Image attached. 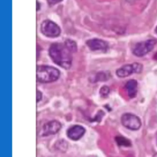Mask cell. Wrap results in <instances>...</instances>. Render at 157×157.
<instances>
[{
    "mask_svg": "<svg viewBox=\"0 0 157 157\" xmlns=\"http://www.w3.org/2000/svg\"><path fill=\"white\" fill-rule=\"evenodd\" d=\"M97 76H98V80H105V79H104V78L107 79V77L104 73H103V74L99 73L97 74Z\"/></svg>",
    "mask_w": 157,
    "mask_h": 157,
    "instance_id": "obj_16",
    "label": "cell"
},
{
    "mask_svg": "<svg viewBox=\"0 0 157 157\" xmlns=\"http://www.w3.org/2000/svg\"><path fill=\"white\" fill-rule=\"evenodd\" d=\"M142 69V64L141 63L136 62L132 64H127L122 66L116 71V74L118 77L123 78L128 77L133 73H140Z\"/></svg>",
    "mask_w": 157,
    "mask_h": 157,
    "instance_id": "obj_5",
    "label": "cell"
},
{
    "mask_svg": "<svg viewBox=\"0 0 157 157\" xmlns=\"http://www.w3.org/2000/svg\"><path fill=\"white\" fill-rule=\"evenodd\" d=\"M152 157H157V153H155Z\"/></svg>",
    "mask_w": 157,
    "mask_h": 157,
    "instance_id": "obj_19",
    "label": "cell"
},
{
    "mask_svg": "<svg viewBox=\"0 0 157 157\" xmlns=\"http://www.w3.org/2000/svg\"><path fill=\"white\" fill-rule=\"evenodd\" d=\"M40 31L48 37H57L61 34L59 26L55 22L50 20L43 21L40 25Z\"/></svg>",
    "mask_w": 157,
    "mask_h": 157,
    "instance_id": "obj_3",
    "label": "cell"
},
{
    "mask_svg": "<svg viewBox=\"0 0 157 157\" xmlns=\"http://www.w3.org/2000/svg\"><path fill=\"white\" fill-rule=\"evenodd\" d=\"M153 58L155 60H156V61H157V52L155 53V54L153 55Z\"/></svg>",
    "mask_w": 157,
    "mask_h": 157,
    "instance_id": "obj_17",
    "label": "cell"
},
{
    "mask_svg": "<svg viewBox=\"0 0 157 157\" xmlns=\"http://www.w3.org/2000/svg\"><path fill=\"white\" fill-rule=\"evenodd\" d=\"M48 53L52 60L58 66L65 69L71 67L72 61V53L64 44L57 42L52 44L49 47Z\"/></svg>",
    "mask_w": 157,
    "mask_h": 157,
    "instance_id": "obj_1",
    "label": "cell"
},
{
    "mask_svg": "<svg viewBox=\"0 0 157 157\" xmlns=\"http://www.w3.org/2000/svg\"><path fill=\"white\" fill-rule=\"evenodd\" d=\"M63 0H47V2L49 5L53 6V5H55L56 4L61 2Z\"/></svg>",
    "mask_w": 157,
    "mask_h": 157,
    "instance_id": "obj_15",
    "label": "cell"
},
{
    "mask_svg": "<svg viewBox=\"0 0 157 157\" xmlns=\"http://www.w3.org/2000/svg\"><path fill=\"white\" fill-rule=\"evenodd\" d=\"M85 129L81 125L75 124L70 127L66 132L67 136L72 140H78L85 133Z\"/></svg>",
    "mask_w": 157,
    "mask_h": 157,
    "instance_id": "obj_9",
    "label": "cell"
},
{
    "mask_svg": "<svg viewBox=\"0 0 157 157\" xmlns=\"http://www.w3.org/2000/svg\"><path fill=\"white\" fill-rule=\"evenodd\" d=\"M55 147L58 150H59L61 152H65L66 151V150L67 149L68 144L65 140L61 139V140H58L56 142Z\"/></svg>",
    "mask_w": 157,
    "mask_h": 157,
    "instance_id": "obj_12",
    "label": "cell"
},
{
    "mask_svg": "<svg viewBox=\"0 0 157 157\" xmlns=\"http://www.w3.org/2000/svg\"><path fill=\"white\" fill-rule=\"evenodd\" d=\"M125 90L128 96L134 98L137 93V82L134 79L128 80L125 85Z\"/></svg>",
    "mask_w": 157,
    "mask_h": 157,
    "instance_id": "obj_10",
    "label": "cell"
},
{
    "mask_svg": "<svg viewBox=\"0 0 157 157\" xmlns=\"http://www.w3.org/2000/svg\"><path fill=\"white\" fill-rule=\"evenodd\" d=\"M39 7H40V4H39V2H37V11L40 9V8H39Z\"/></svg>",
    "mask_w": 157,
    "mask_h": 157,
    "instance_id": "obj_18",
    "label": "cell"
},
{
    "mask_svg": "<svg viewBox=\"0 0 157 157\" xmlns=\"http://www.w3.org/2000/svg\"><path fill=\"white\" fill-rule=\"evenodd\" d=\"M121 122L125 128L136 131L140 129L142 125L140 118L134 114L131 113H125L121 117Z\"/></svg>",
    "mask_w": 157,
    "mask_h": 157,
    "instance_id": "obj_6",
    "label": "cell"
},
{
    "mask_svg": "<svg viewBox=\"0 0 157 157\" xmlns=\"http://www.w3.org/2000/svg\"><path fill=\"white\" fill-rule=\"evenodd\" d=\"M126 1H129V2H132V1H136V0H126Z\"/></svg>",
    "mask_w": 157,
    "mask_h": 157,
    "instance_id": "obj_20",
    "label": "cell"
},
{
    "mask_svg": "<svg viewBox=\"0 0 157 157\" xmlns=\"http://www.w3.org/2000/svg\"><path fill=\"white\" fill-rule=\"evenodd\" d=\"M61 128V124L59 121L57 120H52L45 124L42 127V136H48L50 135H53L56 134L59 131Z\"/></svg>",
    "mask_w": 157,
    "mask_h": 157,
    "instance_id": "obj_7",
    "label": "cell"
},
{
    "mask_svg": "<svg viewBox=\"0 0 157 157\" xmlns=\"http://www.w3.org/2000/svg\"><path fill=\"white\" fill-rule=\"evenodd\" d=\"M86 44L91 51L94 52H105L108 48L107 43L105 41L98 38H93L88 40L86 42Z\"/></svg>",
    "mask_w": 157,
    "mask_h": 157,
    "instance_id": "obj_8",
    "label": "cell"
},
{
    "mask_svg": "<svg viewBox=\"0 0 157 157\" xmlns=\"http://www.w3.org/2000/svg\"><path fill=\"white\" fill-rule=\"evenodd\" d=\"M89 157H96V156H89Z\"/></svg>",
    "mask_w": 157,
    "mask_h": 157,
    "instance_id": "obj_22",
    "label": "cell"
},
{
    "mask_svg": "<svg viewBox=\"0 0 157 157\" xmlns=\"http://www.w3.org/2000/svg\"><path fill=\"white\" fill-rule=\"evenodd\" d=\"M156 44L154 39H148L145 41L137 43L132 48V53L134 55L141 57L151 52Z\"/></svg>",
    "mask_w": 157,
    "mask_h": 157,
    "instance_id": "obj_4",
    "label": "cell"
},
{
    "mask_svg": "<svg viewBox=\"0 0 157 157\" xmlns=\"http://www.w3.org/2000/svg\"><path fill=\"white\" fill-rule=\"evenodd\" d=\"M156 141H157V136H156Z\"/></svg>",
    "mask_w": 157,
    "mask_h": 157,
    "instance_id": "obj_23",
    "label": "cell"
},
{
    "mask_svg": "<svg viewBox=\"0 0 157 157\" xmlns=\"http://www.w3.org/2000/svg\"><path fill=\"white\" fill-rule=\"evenodd\" d=\"M155 32H156V33L157 34V26H156V28H155Z\"/></svg>",
    "mask_w": 157,
    "mask_h": 157,
    "instance_id": "obj_21",
    "label": "cell"
},
{
    "mask_svg": "<svg viewBox=\"0 0 157 157\" xmlns=\"http://www.w3.org/2000/svg\"><path fill=\"white\" fill-rule=\"evenodd\" d=\"M60 75L59 71L50 66L40 65L36 68L37 80L40 83H51L57 80Z\"/></svg>",
    "mask_w": 157,
    "mask_h": 157,
    "instance_id": "obj_2",
    "label": "cell"
},
{
    "mask_svg": "<svg viewBox=\"0 0 157 157\" xmlns=\"http://www.w3.org/2000/svg\"><path fill=\"white\" fill-rule=\"evenodd\" d=\"M42 98V93L41 91L37 90V93H36V102H39Z\"/></svg>",
    "mask_w": 157,
    "mask_h": 157,
    "instance_id": "obj_14",
    "label": "cell"
},
{
    "mask_svg": "<svg viewBox=\"0 0 157 157\" xmlns=\"http://www.w3.org/2000/svg\"><path fill=\"white\" fill-rule=\"evenodd\" d=\"M64 45L71 53H75L77 50V44L73 40L66 39L64 42Z\"/></svg>",
    "mask_w": 157,
    "mask_h": 157,
    "instance_id": "obj_11",
    "label": "cell"
},
{
    "mask_svg": "<svg viewBox=\"0 0 157 157\" xmlns=\"http://www.w3.org/2000/svg\"><path fill=\"white\" fill-rule=\"evenodd\" d=\"M110 93V89H109V87L106 86V85H104L102 86L100 90H99V94L101 95V97L102 98H105L107 97L109 94Z\"/></svg>",
    "mask_w": 157,
    "mask_h": 157,
    "instance_id": "obj_13",
    "label": "cell"
}]
</instances>
